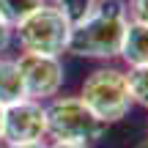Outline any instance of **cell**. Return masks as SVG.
<instances>
[{
  "label": "cell",
  "instance_id": "1",
  "mask_svg": "<svg viewBox=\"0 0 148 148\" xmlns=\"http://www.w3.org/2000/svg\"><path fill=\"white\" fill-rule=\"evenodd\" d=\"M129 16L126 3L121 0H99L88 16L71 25L66 52L90 60H112L121 55V41L126 33Z\"/></svg>",
  "mask_w": 148,
  "mask_h": 148
},
{
  "label": "cell",
  "instance_id": "11",
  "mask_svg": "<svg viewBox=\"0 0 148 148\" xmlns=\"http://www.w3.org/2000/svg\"><path fill=\"white\" fill-rule=\"evenodd\" d=\"M49 5H55V8L74 25V22H79L82 16H88L90 11H93L96 0H52Z\"/></svg>",
  "mask_w": 148,
  "mask_h": 148
},
{
  "label": "cell",
  "instance_id": "6",
  "mask_svg": "<svg viewBox=\"0 0 148 148\" xmlns=\"http://www.w3.org/2000/svg\"><path fill=\"white\" fill-rule=\"evenodd\" d=\"M47 137V115L44 104L36 99H19L3 110V143H38Z\"/></svg>",
  "mask_w": 148,
  "mask_h": 148
},
{
  "label": "cell",
  "instance_id": "17",
  "mask_svg": "<svg viewBox=\"0 0 148 148\" xmlns=\"http://www.w3.org/2000/svg\"><path fill=\"white\" fill-rule=\"evenodd\" d=\"M137 148H148V140H145V143H140V145H137Z\"/></svg>",
  "mask_w": 148,
  "mask_h": 148
},
{
  "label": "cell",
  "instance_id": "2",
  "mask_svg": "<svg viewBox=\"0 0 148 148\" xmlns=\"http://www.w3.org/2000/svg\"><path fill=\"white\" fill-rule=\"evenodd\" d=\"M47 134L55 143H82L90 145L107 132V123L88 110L79 96H52L44 104Z\"/></svg>",
  "mask_w": 148,
  "mask_h": 148
},
{
  "label": "cell",
  "instance_id": "7",
  "mask_svg": "<svg viewBox=\"0 0 148 148\" xmlns=\"http://www.w3.org/2000/svg\"><path fill=\"white\" fill-rule=\"evenodd\" d=\"M118 58L134 69V66H148V25H140V22H129L126 33H123L121 41V55Z\"/></svg>",
  "mask_w": 148,
  "mask_h": 148
},
{
  "label": "cell",
  "instance_id": "5",
  "mask_svg": "<svg viewBox=\"0 0 148 148\" xmlns=\"http://www.w3.org/2000/svg\"><path fill=\"white\" fill-rule=\"evenodd\" d=\"M22 74V85H25V96L27 99H52L60 93L63 88V63L58 55H41V52H22L16 58Z\"/></svg>",
  "mask_w": 148,
  "mask_h": 148
},
{
  "label": "cell",
  "instance_id": "15",
  "mask_svg": "<svg viewBox=\"0 0 148 148\" xmlns=\"http://www.w3.org/2000/svg\"><path fill=\"white\" fill-rule=\"evenodd\" d=\"M47 148H88V145H82V143H52Z\"/></svg>",
  "mask_w": 148,
  "mask_h": 148
},
{
  "label": "cell",
  "instance_id": "14",
  "mask_svg": "<svg viewBox=\"0 0 148 148\" xmlns=\"http://www.w3.org/2000/svg\"><path fill=\"white\" fill-rule=\"evenodd\" d=\"M8 148H47V143L38 140V143H19V145H8Z\"/></svg>",
  "mask_w": 148,
  "mask_h": 148
},
{
  "label": "cell",
  "instance_id": "10",
  "mask_svg": "<svg viewBox=\"0 0 148 148\" xmlns=\"http://www.w3.org/2000/svg\"><path fill=\"white\" fill-rule=\"evenodd\" d=\"M126 82H129V93L132 101L148 110V66H134L126 71Z\"/></svg>",
  "mask_w": 148,
  "mask_h": 148
},
{
  "label": "cell",
  "instance_id": "16",
  "mask_svg": "<svg viewBox=\"0 0 148 148\" xmlns=\"http://www.w3.org/2000/svg\"><path fill=\"white\" fill-rule=\"evenodd\" d=\"M3 110H5V107L0 104V143H3Z\"/></svg>",
  "mask_w": 148,
  "mask_h": 148
},
{
  "label": "cell",
  "instance_id": "9",
  "mask_svg": "<svg viewBox=\"0 0 148 148\" xmlns=\"http://www.w3.org/2000/svg\"><path fill=\"white\" fill-rule=\"evenodd\" d=\"M47 3V0H0V14H3V19L8 22L11 27H16L25 16H30L36 8H41V5Z\"/></svg>",
  "mask_w": 148,
  "mask_h": 148
},
{
  "label": "cell",
  "instance_id": "4",
  "mask_svg": "<svg viewBox=\"0 0 148 148\" xmlns=\"http://www.w3.org/2000/svg\"><path fill=\"white\" fill-rule=\"evenodd\" d=\"M14 33H16V38H19L25 52L60 55L69 47L71 22L66 19L55 5L44 3L41 8H36L30 16H25V19L14 27Z\"/></svg>",
  "mask_w": 148,
  "mask_h": 148
},
{
  "label": "cell",
  "instance_id": "13",
  "mask_svg": "<svg viewBox=\"0 0 148 148\" xmlns=\"http://www.w3.org/2000/svg\"><path fill=\"white\" fill-rule=\"evenodd\" d=\"M11 38H14V27L3 19V14H0V52H5V49H8Z\"/></svg>",
  "mask_w": 148,
  "mask_h": 148
},
{
  "label": "cell",
  "instance_id": "18",
  "mask_svg": "<svg viewBox=\"0 0 148 148\" xmlns=\"http://www.w3.org/2000/svg\"><path fill=\"white\" fill-rule=\"evenodd\" d=\"M96 3H99V0H96Z\"/></svg>",
  "mask_w": 148,
  "mask_h": 148
},
{
  "label": "cell",
  "instance_id": "12",
  "mask_svg": "<svg viewBox=\"0 0 148 148\" xmlns=\"http://www.w3.org/2000/svg\"><path fill=\"white\" fill-rule=\"evenodd\" d=\"M126 16L129 22L148 25V0H126Z\"/></svg>",
  "mask_w": 148,
  "mask_h": 148
},
{
  "label": "cell",
  "instance_id": "8",
  "mask_svg": "<svg viewBox=\"0 0 148 148\" xmlns=\"http://www.w3.org/2000/svg\"><path fill=\"white\" fill-rule=\"evenodd\" d=\"M19 99H27L25 96V85H22V74L16 60L3 58L0 60V104L8 107Z\"/></svg>",
  "mask_w": 148,
  "mask_h": 148
},
{
  "label": "cell",
  "instance_id": "3",
  "mask_svg": "<svg viewBox=\"0 0 148 148\" xmlns=\"http://www.w3.org/2000/svg\"><path fill=\"white\" fill-rule=\"evenodd\" d=\"M79 99L88 104V110L93 112L96 118L110 126V123L121 121V118L129 115L132 110V93H129V82L126 74L112 69V66H101V69L90 71L82 82V90H79Z\"/></svg>",
  "mask_w": 148,
  "mask_h": 148
}]
</instances>
